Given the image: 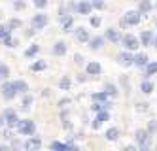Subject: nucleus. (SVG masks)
<instances>
[{
    "label": "nucleus",
    "mask_w": 157,
    "mask_h": 151,
    "mask_svg": "<svg viewBox=\"0 0 157 151\" xmlns=\"http://www.w3.org/2000/svg\"><path fill=\"white\" fill-rule=\"evenodd\" d=\"M100 70H102V68H100V64H98V62H95V61L87 64V74H89V76H98V74H100Z\"/></svg>",
    "instance_id": "obj_11"
},
{
    "label": "nucleus",
    "mask_w": 157,
    "mask_h": 151,
    "mask_svg": "<svg viewBox=\"0 0 157 151\" xmlns=\"http://www.w3.org/2000/svg\"><path fill=\"white\" fill-rule=\"evenodd\" d=\"M72 27V17H68V19H66L64 21V32H68V28Z\"/></svg>",
    "instance_id": "obj_37"
},
{
    "label": "nucleus",
    "mask_w": 157,
    "mask_h": 151,
    "mask_svg": "<svg viewBox=\"0 0 157 151\" xmlns=\"http://www.w3.org/2000/svg\"><path fill=\"white\" fill-rule=\"evenodd\" d=\"M76 38L78 42H89L91 38H89V32L85 28H76Z\"/></svg>",
    "instance_id": "obj_15"
},
{
    "label": "nucleus",
    "mask_w": 157,
    "mask_h": 151,
    "mask_svg": "<svg viewBox=\"0 0 157 151\" xmlns=\"http://www.w3.org/2000/svg\"><path fill=\"white\" fill-rule=\"evenodd\" d=\"M134 138H136V142L140 144V149H148L150 147V130H136V134H134Z\"/></svg>",
    "instance_id": "obj_1"
},
{
    "label": "nucleus",
    "mask_w": 157,
    "mask_h": 151,
    "mask_svg": "<svg viewBox=\"0 0 157 151\" xmlns=\"http://www.w3.org/2000/svg\"><path fill=\"white\" fill-rule=\"evenodd\" d=\"M4 121L8 123V126H17L19 117H17V113H15L13 110H6V111H4Z\"/></svg>",
    "instance_id": "obj_6"
},
{
    "label": "nucleus",
    "mask_w": 157,
    "mask_h": 151,
    "mask_svg": "<svg viewBox=\"0 0 157 151\" xmlns=\"http://www.w3.org/2000/svg\"><path fill=\"white\" fill-rule=\"evenodd\" d=\"M51 149L64 151V149H76V145H74V144H59V142H51Z\"/></svg>",
    "instance_id": "obj_16"
},
{
    "label": "nucleus",
    "mask_w": 157,
    "mask_h": 151,
    "mask_svg": "<svg viewBox=\"0 0 157 151\" xmlns=\"http://www.w3.org/2000/svg\"><path fill=\"white\" fill-rule=\"evenodd\" d=\"M40 147H42V140H40V138H36V136L29 138V140L25 142V149L27 151H34V149H40Z\"/></svg>",
    "instance_id": "obj_8"
},
{
    "label": "nucleus",
    "mask_w": 157,
    "mask_h": 151,
    "mask_svg": "<svg viewBox=\"0 0 157 151\" xmlns=\"http://www.w3.org/2000/svg\"><path fill=\"white\" fill-rule=\"evenodd\" d=\"M0 91H2V96L8 98V100H12V98L17 95L15 83H10V81H8V83H2V89H0Z\"/></svg>",
    "instance_id": "obj_4"
},
{
    "label": "nucleus",
    "mask_w": 157,
    "mask_h": 151,
    "mask_svg": "<svg viewBox=\"0 0 157 151\" xmlns=\"http://www.w3.org/2000/svg\"><path fill=\"white\" fill-rule=\"evenodd\" d=\"M157 72V62H150V64H146V74L148 76H153Z\"/></svg>",
    "instance_id": "obj_25"
},
{
    "label": "nucleus",
    "mask_w": 157,
    "mask_h": 151,
    "mask_svg": "<svg viewBox=\"0 0 157 151\" xmlns=\"http://www.w3.org/2000/svg\"><path fill=\"white\" fill-rule=\"evenodd\" d=\"M19 25H21V23H19L17 19H13L12 23H10V30H12V28H15V27H19Z\"/></svg>",
    "instance_id": "obj_38"
},
{
    "label": "nucleus",
    "mask_w": 157,
    "mask_h": 151,
    "mask_svg": "<svg viewBox=\"0 0 157 151\" xmlns=\"http://www.w3.org/2000/svg\"><path fill=\"white\" fill-rule=\"evenodd\" d=\"M4 43L8 45V47H15V45H17V42L12 38V34H8V36H4Z\"/></svg>",
    "instance_id": "obj_27"
},
{
    "label": "nucleus",
    "mask_w": 157,
    "mask_h": 151,
    "mask_svg": "<svg viewBox=\"0 0 157 151\" xmlns=\"http://www.w3.org/2000/svg\"><path fill=\"white\" fill-rule=\"evenodd\" d=\"M106 38L110 40V42H119L121 40V34H119V30H116V28H108L106 30Z\"/></svg>",
    "instance_id": "obj_12"
},
{
    "label": "nucleus",
    "mask_w": 157,
    "mask_h": 151,
    "mask_svg": "<svg viewBox=\"0 0 157 151\" xmlns=\"http://www.w3.org/2000/svg\"><path fill=\"white\" fill-rule=\"evenodd\" d=\"M93 8L102 9V8H104V2H102V0H93Z\"/></svg>",
    "instance_id": "obj_35"
},
{
    "label": "nucleus",
    "mask_w": 157,
    "mask_h": 151,
    "mask_svg": "<svg viewBox=\"0 0 157 151\" xmlns=\"http://www.w3.org/2000/svg\"><path fill=\"white\" fill-rule=\"evenodd\" d=\"M106 92H108V95H110V96H114V98L117 96V91H116L114 87H112V85H108V87H106Z\"/></svg>",
    "instance_id": "obj_33"
},
{
    "label": "nucleus",
    "mask_w": 157,
    "mask_h": 151,
    "mask_svg": "<svg viewBox=\"0 0 157 151\" xmlns=\"http://www.w3.org/2000/svg\"><path fill=\"white\" fill-rule=\"evenodd\" d=\"M108 92L104 91V92H95V95H93V100L95 102H108Z\"/></svg>",
    "instance_id": "obj_19"
},
{
    "label": "nucleus",
    "mask_w": 157,
    "mask_h": 151,
    "mask_svg": "<svg viewBox=\"0 0 157 151\" xmlns=\"http://www.w3.org/2000/svg\"><path fill=\"white\" fill-rule=\"evenodd\" d=\"M110 119V115H108V111H104V110H100L98 113H97V119H95V123H93V129H100V125H102L104 121H108Z\"/></svg>",
    "instance_id": "obj_10"
},
{
    "label": "nucleus",
    "mask_w": 157,
    "mask_h": 151,
    "mask_svg": "<svg viewBox=\"0 0 157 151\" xmlns=\"http://www.w3.org/2000/svg\"><path fill=\"white\" fill-rule=\"evenodd\" d=\"M89 43H91V47L93 49H98V47H102V43H104V38H100V36H95L89 40Z\"/></svg>",
    "instance_id": "obj_18"
},
{
    "label": "nucleus",
    "mask_w": 157,
    "mask_h": 151,
    "mask_svg": "<svg viewBox=\"0 0 157 151\" xmlns=\"http://www.w3.org/2000/svg\"><path fill=\"white\" fill-rule=\"evenodd\" d=\"M117 138H119V130H117V129H110V130L106 132V140H110V142L117 140Z\"/></svg>",
    "instance_id": "obj_21"
},
{
    "label": "nucleus",
    "mask_w": 157,
    "mask_h": 151,
    "mask_svg": "<svg viewBox=\"0 0 157 151\" xmlns=\"http://www.w3.org/2000/svg\"><path fill=\"white\" fill-rule=\"evenodd\" d=\"M15 8H17V9H21V8H25V4H21V2H15Z\"/></svg>",
    "instance_id": "obj_40"
},
{
    "label": "nucleus",
    "mask_w": 157,
    "mask_h": 151,
    "mask_svg": "<svg viewBox=\"0 0 157 151\" xmlns=\"http://www.w3.org/2000/svg\"><path fill=\"white\" fill-rule=\"evenodd\" d=\"M70 85H72V81H70V77H68V76H64V77L59 81V87H61L63 91H68V89H70Z\"/></svg>",
    "instance_id": "obj_20"
},
{
    "label": "nucleus",
    "mask_w": 157,
    "mask_h": 151,
    "mask_svg": "<svg viewBox=\"0 0 157 151\" xmlns=\"http://www.w3.org/2000/svg\"><path fill=\"white\" fill-rule=\"evenodd\" d=\"M34 6L36 8H46L48 6V0H34Z\"/></svg>",
    "instance_id": "obj_34"
},
{
    "label": "nucleus",
    "mask_w": 157,
    "mask_h": 151,
    "mask_svg": "<svg viewBox=\"0 0 157 151\" xmlns=\"http://www.w3.org/2000/svg\"><path fill=\"white\" fill-rule=\"evenodd\" d=\"M66 53V43L64 42H57L53 45V55H57V57H61V55H64Z\"/></svg>",
    "instance_id": "obj_13"
},
{
    "label": "nucleus",
    "mask_w": 157,
    "mask_h": 151,
    "mask_svg": "<svg viewBox=\"0 0 157 151\" xmlns=\"http://www.w3.org/2000/svg\"><path fill=\"white\" fill-rule=\"evenodd\" d=\"M48 25V15H44V13H38V15H34V19H32V27L34 28H44Z\"/></svg>",
    "instance_id": "obj_9"
},
{
    "label": "nucleus",
    "mask_w": 157,
    "mask_h": 151,
    "mask_svg": "<svg viewBox=\"0 0 157 151\" xmlns=\"http://www.w3.org/2000/svg\"><path fill=\"white\" fill-rule=\"evenodd\" d=\"M2 123H4V117H0V129H2Z\"/></svg>",
    "instance_id": "obj_41"
},
{
    "label": "nucleus",
    "mask_w": 157,
    "mask_h": 151,
    "mask_svg": "<svg viewBox=\"0 0 157 151\" xmlns=\"http://www.w3.org/2000/svg\"><path fill=\"white\" fill-rule=\"evenodd\" d=\"M10 76V68L6 66V64H0V77H2V79H6Z\"/></svg>",
    "instance_id": "obj_29"
},
{
    "label": "nucleus",
    "mask_w": 157,
    "mask_h": 151,
    "mask_svg": "<svg viewBox=\"0 0 157 151\" xmlns=\"http://www.w3.org/2000/svg\"><path fill=\"white\" fill-rule=\"evenodd\" d=\"M91 8H93V4H89V2H80L78 4V11H80L82 15H89L91 13Z\"/></svg>",
    "instance_id": "obj_14"
},
{
    "label": "nucleus",
    "mask_w": 157,
    "mask_h": 151,
    "mask_svg": "<svg viewBox=\"0 0 157 151\" xmlns=\"http://www.w3.org/2000/svg\"><path fill=\"white\" fill-rule=\"evenodd\" d=\"M123 43H125V47L129 49V51H134V49H138V45H140V42L132 36V34H127L125 38H123Z\"/></svg>",
    "instance_id": "obj_7"
},
{
    "label": "nucleus",
    "mask_w": 157,
    "mask_h": 151,
    "mask_svg": "<svg viewBox=\"0 0 157 151\" xmlns=\"http://www.w3.org/2000/svg\"><path fill=\"white\" fill-rule=\"evenodd\" d=\"M150 9H151L150 0H142V2H140V11H142V13H146V11H150Z\"/></svg>",
    "instance_id": "obj_28"
},
{
    "label": "nucleus",
    "mask_w": 157,
    "mask_h": 151,
    "mask_svg": "<svg viewBox=\"0 0 157 151\" xmlns=\"http://www.w3.org/2000/svg\"><path fill=\"white\" fill-rule=\"evenodd\" d=\"M17 130L23 134V136H32V134H34V130H36V126H34V123H32V121H19L17 123Z\"/></svg>",
    "instance_id": "obj_2"
},
{
    "label": "nucleus",
    "mask_w": 157,
    "mask_h": 151,
    "mask_svg": "<svg viewBox=\"0 0 157 151\" xmlns=\"http://www.w3.org/2000/svg\"><path fill=\"white\" fill-rule=\"evenodd\" d=\"M140 42H142V45H148V43L151 42V32H150V30H144L142 36H140Z\"/></svg>",
    "instance_id": "obj_22"
},
{
    "label": "nucleus",
    "mask_w": 157,
    "mask_h": 151,
    "mask_svg": "<svg viewBox=\"0 0 157 151\" xmlns=\"http://www.w3.org/2000/svg\"><path fill=\"white\" fill-rule=\"evenodd\" d=\"M30 68H32L34 72H42V70H46V62H44V61H38V62L32 64Z\"/></svg>",
    "instance_id": "obj_26"
},
{
    "label": "nucleus",
    "mask_w": 157,
    "mask_h": 151,
    "mask_svg": "<svg viewBox=\"0 0 157 151\" xmlns=\"http://www.w3.org/2000/svg\"><path fill=\"white\" fill-rule=\"evenodd\" d=\"M30 102H32V98H30V96H25V100H23V104H25V106H29Z\"/></svg>",
    "instance_id": "obj_39"
},
{
    "label": "nucleus",
    "mask_w": 157,
    "mask_h": 151,
    "mask_svg": "<svg viewBox=\"0 0 157 151\" xmlns=\"http://www.w3.org/2000/svg\"><path fill=\"white\" fill-rule=\"evenodd\" d=\"M134 64H138V66H146V64H148V55H146V53L136 55V57H134Z\"/></svg>",
    "instance_id": "obj_17"
},
{
    "label": "nucleus",
    "mask_w": 157,
    "mask_h": 151,
    "mask_svg": "<svg viewBox=\"0 0 157 151\" xmlns=\"http://www.w3.org/2000/svg\"><path fill=\"white\" fill-rule=\"evenodd\" d=\"M117 61H119L121 66H131V64H134V57H132V55L129 53V49H127V51H123V53L117 55Z\"/></svg>",
    "instance_id": "obj_5"
},
{
    "label": "nucleus",
    "mask_w": 157,
    "mask_h": 151,
    "mask_svg": "<svg viewBox=\"0 0 157 151\" xmlns=\"http://www.w3.org/2000/svg\"><path fill=\"white\" fill-rule=\"evenodd\" d=\"M10 34V27H4V25H0V38H4Z\"/></svg>",
    "instance_id": "obj_31"
},
{
    "label": "nucleus",
    "mask_w": 157,
    "mask_h": 151,
    "mask_svg": "<svg viewBox=\"0 0 157 151\" xmlns=\"http://www.w3.org/2000/svg\"><path fill=\"white\" fill-rule=\"evenodd\" d=\"M148 130L150 132H157V121H150L148 123Z\"/></svg>",
    "instance_id": "obj_32"
},
{
    "label": "nucleus",
    "mask_w": 157,
    "mask_h": 151,
    "mask_svg": "<svg viewBox=\"0 0 157 151\" xmlns=\"http://www.w3.org/2000/svg\"><path fill=\"white\" fill-rule=\"evenodd\" d=\"M15 89H17V92H27L29 91V85L25 83V81H15Z\"/></svg>",
    "instance_id": "obj_24"
},
{
    "label": "nucleus",
    "mask_w": 157,
    "mask_h": 151,
    "mask_svg": "<svg viewBox=\"0 0 157 151\" xmlns=\"http://www.w3.org/2000/svg\"><path fill=\"white\" fill-rule=\"evenodd\" d=\"M140 89H142V92H146V95H150V92L153 91V85L150 83L148 79H146V81H142V85H140Z\"/></svg>",
    "instance_id": "obj_23"
},
{
    "label": "nucleus",
    "mask_w": 157,
    "mask_h": 151,
    "mask_svg": "<svg viewBox=\"0 0 157 151\" xmlns=\"http://www.w3.org/2000/svg\"><path fill=\"white\" fill-rule=\"evenodd\" d=\"M100 23H102V21H100V17H91V25L93 27H100Z\"/></svg>",
    "instance_id": "obj_36"
},
{
    "label": "nucleus",
    "mask_w": 157,
    "mask_h": 151,
    "mask_svg": "<svg viewBox=\"0 0 157 151\" xmlns=\"http://www.w3.org/2000/svg\"><path fill=\"white\" fill-rule=\"evenodd\" d=\"M138 23H140V11H127L121 25L127 27V25H138Z\"/></svg>",
    "instance_id": "obj_3"
},
{
    "label": "nucleus",
    "mask_w": 157,
    "mask_h": 151,
    "mask_svg": "<svg viewBox=\"0 0 157 151\" xmlns=\"http://www.w3.org/2000/svg\"><path fill=\"white\" fill-rule=\"evenodd\" d=\"M153 45H155V47H157V36H155V40H153Z\"/></svg>",
    "instance_id": "obj_42"
},
{
    "label": "nucleus",
    "mask_w": 157,
    "mask_h": 151,
    "mask_svg": "<svg viewBox=\"0 0 157 151\" xmlns=\"http://www.w3.org/2000/svg\"><path fill=\"white\" fill-rule=\"evenodd\" d=\"M38 49H40L38 45H30V47L25 51V55H27V57H32V55H36V53H38Z\"/></svg>",
    "instance_id": "obj_30"
}]
</instances>
